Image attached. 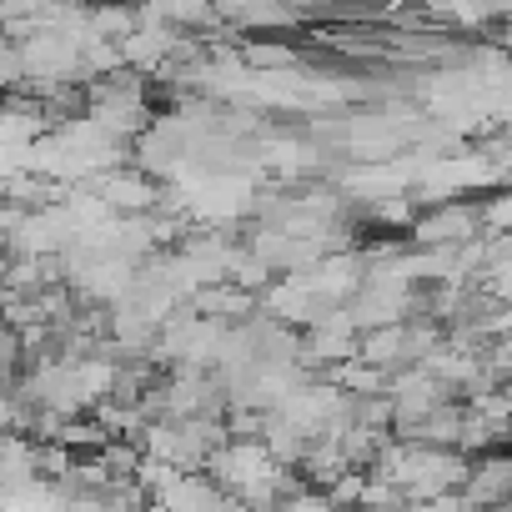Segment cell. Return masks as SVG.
I'll list each match as a JSON object with an SVG mask.
<instances>
[{"label": "cell", "mask_w": 512, "mask_h": 512, "mask_svg": "<svg viewBox=\"0 0 512 512\" xmlns=\"http://www.w3.org/2000/svg\"><path fill=\"white\" fill-rule=\"evenodd\" d=\"M357 342H362L357 322L347 317V307H337V312H327L322 322H312L302 332V367L307 372H332L337 362L357 357Z\"/></svg>", "instance_id": "cell-1"}, {"label": "cell", "mask_w": 512, "mask_h": 512, "mask_svg": "<svg viewBox=\"0 0 512 512\" xmlns=\"http://www.w3.org/2000/svg\"><path fill=\"white\" fill-rule=\"evenodd\" d=\"M462 502L472 512H497L512 502V452H482L477 462H467V477H462Z\"/></svg>", "instance_id": "cell-2"}, {"label": "cell", "mask_w": 512, "mask_h": 512, "mask_svg": "<svg viewBox=\"0 0 512 512\" xmlns=\"http://www.w3.org/2000/svg\"><path fill=\"white\" fill-rule=\"evenodd\" d=\"M472 236H477L472 206H442V211L412 221V241L427 246V251H457V241H472Z\"/></svg>", "instance_id": "cell-3"}, {"label": "cell", "mask_w": 512, "mask_h": 512, "mask_svg": "<svg viewBox=\"0 0 512 512\" xmlns=\"http://www.w3.org/2000/svg\"><path fill=\"white\" fill-rule=\"evenodd\" d=\"M0 332H6V307H0Z\"/></svg>", "instance_id": "cell-4"}]
</instances>
